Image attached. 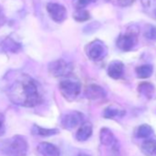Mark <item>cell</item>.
<instances>
[{
  "label": "cell",
  "instance_id": "cell-26",
  "mask_svg": "<svg viewBox=\"0 0 156 156\" xmlns=\"http://www.w3.org/2000/svg\"><path fill=\"white\" fill-rule=\"evenodd\" d=\"M4 122H5V117L2 113H0V135H2L5 131Z\"/></svg>",
  "mask_w": 156,
  "mask_h": 156
},
{
  "label": "cell",
  "instance_id": "cell-23",
  "mask_svg": "<svg viewBox=\"0 0 156 156\" xmlns=\"http://www.w3.org/2000/svg\"><path fill=\"white\" fill-rule=\"evenodd\" d=\"M97 0H73V6L76 9H81L87 8L88 5L95 3Z\"/></svg>",
  "mask_w": 156,
  "mask_h": 156
},
{
  "label": "cell",
  "instance_id": "cell-27",
  "mask_svg": "<svg viewBox=\"0 0 156 156\" xmlns=\"http://www.w3.org/2000/svg\"><path fill=\"white\" fill-rule=\"evenodd\" d=\"M6 21V19H5V16L1 13V11H0V25H3Z\"/></svg>",
  "mask_w": 156,
  "mask_h": 156
},
{
  "label": "cell",
  "instance_id": "cell-8",
  "mask_svg": "<svg viewBox=\"0 0 156 156\" xmlns=\"http://www.w3.org/2000/svg\"><path fill=\"white\" fill-rule=\"evenodd\" d=\"M82 119H83V115L80 112L72 111L62 116L61 124L62 128L66 129H72L79 125L82 122Z\"/></svg>",
  "mask_w": 156,
  "mask_h": 156
},
{
  "label": "cell",
  "instance_id": "cell-4",
  "mask_svg": "<svg viewBox=\"0 0 156 156\" xmlns=\"http://www.w3.org/2000/svg\"><path fill=\"white\" fill-rule=\"evenodd\" d=\"M59 87H60V91H61L62 95L68 101L74 100L78 96H79V94L81 92L80 82L72 80V79L62 80L60 83Z\"/></svg>",
  "mask_w": 156,
  "mask_h": 156
},
{
  "label": "cell",
  "instance_id": "cell-9",
  "mask_svg": "<svg viewBox=\"0 0 156 156\" xmlns=\"http://www.w3.org/2000/svg\"><path fill=\"white\" fill-rule=\"evenodd\" d=\"M38 151L42 156H60L61 152L57 146L50 142H41L37 147Z\"/></svg>",
  "mask_w": 156,
  "mask_h": 156
},
{
  "label": "cell",
  "instance_id": "cell-25",
  "mask_svg": "<svg viewBox=\"0 0 156 156\" xmlns=\"http://www.w3.org/2000/svg\"><path fill=\"white\" fill-rule=\"evenodd\" d=\"M134 1L135 0H118V3L121 7H129L131 4H133Z\"/></svg>",
  "mask_w": 156,
  "mask_h": 156
},
{
  "label": "cell",
  "instance_id": "cell-13",
  "mask_svg": "<svg viewBox=\"0 0 156 156\" xmlns=\"http://www.w3.org/2000/svg\"><path fill=\"white\" fill-rule=\"evenodd\" d=\"M99 139H100V142L107 147H110L118 142V140L116 139L113 132L108 128L101 129L99 133Z\"/></svg>",
  "mask_w": 156,
  "mask_h": 156
},
{
  "label": "cell",
  "instance_id": "cell-17",
  "mask_svg": "<svg viewBox=\"0 0 156 156\" xmlns=\"http://www.w3.org/2000/svg\"><path fill=\"white\" fill-rule=\"evenodd\" d=\"M135 72L139 78L145 79V78H149L152 74L153 67L151 64H144V65H140L137 67Z\"/></svg>",
  "mask_w": 156,
  "mask_h": 156
},
{
  "label": "cell",
  "instance_id": "cell-18",
  "mask_svg": "<svg viewBox=\"0 0 156 156\" xmlns=\"http://www.w3.org/2000/svg\"><path fill=\"white\" fill-rule=\"evenodd\" d=\"M145 12L151 18L156 19V0H141Z\"/></svg>",
  "mask_w": 156,
  "mask_h": 156
},
{
  "label": "cell",
  "instance_id": "cell-22",
  "mask_svg": "<svg viewBox=\"0 0 156 156\" xmlns=\"http://www.w3.org/2000/svg\"><path fill=\"white\" fill-rule=\"evenodd\" d=\"M73 16L76 21H79V22H84V21H87L90 19L89 12L87 10H86L85 9H76V11L73 13Z\"/></svg>",
  "mask_w": 156,
  "mask_h": 156
},
{
  "label": "cell",
  "instance_id": "cell-21",
  "mask_svg": "<svg viewBox=\"0 0 156 156\" xmlns=\"http://www.w3.org/2000/svg\"><path fill=\"white\" fill-rule=\"evenodd\" d=\"M153 133V129L151 126L147 125V124H143L140 125L136 131V136L137 138L142 139V138H148L150 137L151 134Z\"/></svg>",
  "mask_w": 156,
  "mask_h": 156
},
{
  "label": "cell",
  "instance_id": "cell-2",
  "mask_svg": "<svg viewBox=\"0 0 156 156\" xmlns=\"http://www.w3.org/2000/svg\"><path fill=\"white\" fill-rule=\"evenodd\" d=\"M4 151L9 156H25L28 151V142L22 136H13L5 140Z\"/></svg>",
  "mask_w": 156,
  "mask_h": 156
},
{
  "label": "cell",
  "instance_id": "cell-15",
  "mask_svg": "<svg viewBox=\"0 0 156 156\" xmlns=\"http://www.w3.org/2000/svg\"><path fill=\"white\" fill-rule=\"evenodd\" d=\"M31 131L34 135L41 136V137L53 136V135H56L59 133L58 129H46V128H42L41 126H38V125H33Z\"/></svg>",
  "mask_w": 156,
  "mask_h": 156
},
{
  "label": "cell",
  "instance_id": "cell-28",
  "mask_svg": "<svg viewBox=\"0 0 156 156\" xmlns=\"http://www.w3.org/2000/svg\"><path fill=\"white\" fill-rule=\"evenodd\" d=\"M77 156H90V155H88V154H87V153H79Z\"/></svg>",
  "mask_w": 156,
  "mask_h": 156
},
{
  "label": "cell",
  "instance_id": "cell-5",
  "mask_svg": "<svg viewBox=\"0 0 156 156\" xmlns=\"http://www.w3.org/2000/svg\"><path fill=\"white\" fill-rule=\"evenodd\" d=\"M86 51H87V57L90 60L100 61L107 55L108 49L103 41H101L99 40H96L87 45Z\"/></svg>",
  "mask_w": 156,
  "mask_h": 156
},
{
  "label": "cell",
  "instance_id": "cell-20",
  "mask_svg": "<svg viewBox=\"0 0 156 156\" xmlns=\"http://www.w3.org/2000/svg\"><path fill=\"white\" fill-rule=\"evenodd\" d=\"M138 90L142 96H144L148 98H151L152 97L153 92H154V87L151 83L144 82V83H141L139 85Z\"/></svg>",
  "mask_w": 156,
  "mask_h": 156
},
{
  "label": "cell",
  "instance_id": "cell-7",
  "mask_svg": "<svg viewBox=\"0 0 156 156\" xmlns=\"http://www.w3.org/2000/svg\"><path fill=\"white\" fill-rule=\"evenodd\" d=\"M47 11L52 20L55 22H62L66 17H67V12L66 9L58 3H48L47 5Z\"/></svg>",
  "mask_w": 156,
  "mask_h": 156
},
{
  "label": "cell",
  "instance_id": "cell-24",
  "mask_svg": "<svg viewBox=\"0 0 156 156\" xmlns=\"http://www.w3.org/2000/svg\"><path fill=\"white\" fill-rule=\"evenodd\" d=\"M145 37L147 40L151 41H156V27L150 26L145 31Z\"/></svg>",
  "mask_w": 156,
  "mask_h": 156
},
{
  "label": "cell",
  "instance_id": "cell-14",
  "mask_svg": "<svg viewBox=\"0 0 156 156\" xmlns=\"http://www.w3.org/2000/svg\"><path fill=\"white\" fill-rule=\"evenodd\" d=\"M21 48L20 43L17 42L16 41H14L11 38H7L4 41H1V44H0V50H2L3 51H10L13 53H16L17 51H19Z\"/></svg>",
  "mask_w": 156,
  "mask_h": 156
},
{
  "label": "cell",
  "instance_id": "cell-16",
  "mask_svg": "<svg viewBox=\"0 0 156 156\" xmlns=\"http://www.w3.org/2000/svg\"><path fill=\"white\" fill-rule=\"evenodd\" d=\"M141 151L146 156L156 155V140H147L142 143Z\"/></svg>",
  "mask_w": 156,
  "mask_h": 156
},
{
  "label": "cell",
  "instance_id": "cell-6",
  "mask_svg": "<svg viewBox=\"0 0 156 156\" xmlns=\"http://www.w3.org/2000/svg\"><path fill=\"white\" fill-rule=\"evenodd\" d=\"M72 69H73L72 65L62 59L53 61V62H50V64L48 66L49 73H51V75H52L54 77L66 76L69 73H71Z\"/></svg>",
  "mask_w": 156,
  "mask_h": 156
},
{
  "label": "cell",
  "instance_id": "cell-3",
  "mask_svg": "<svg viewBox=\"0 0 156 156\" xmlns=\"http://www.w3.org/2000/svg\"><path fill=\"white\" fill-rule=\"evenodd\" d=\"M139 34V28L135 25L129 27L128 31L121 34L117 40V46L124 51H129L134 48L137 43V37Z\"/></svg>",
  "mask_w": 156,
  "mask_h": 156
},
{
  "label": "cell",
  "instance_id": "cell-19",
  "mask_svg": "<svg viewBox=\"0 0 156 156\" xmlns=\"http://www.w3.org/2000/svg\"><path fill=\"white\" fill-rule=\"evenodd\" d=\"M126 114L125 110L119 109L114 107H108L104 110V117L106 119H114V118H120Z\"/></svg>",
  "mask_w": 156,
  "mask_h": 156
},
{
  "label": "cell",
  "instance_id": "cell-10",
  "mask_svg": "<svg viewBox=\"0 0 156 156\" xmlns=\"http://www.w3.org/2000/svg\"><path fill=\"white\" fill-rule=\"evenodd\" d=\"M85 95L88 99L97 100L104 98L106 97V91L98 85H90L87 87Z\"/></svg>",
  "mask_w": 156,
  "mask_h": 156
},
{
  "label": "cell",
  "instance_id": "cell-11",
  "mask_svg": "<svg viewBox=\"0 0 156 156\" xmlns=\"http://www.w3.org/2000/svg\"><path fill=\"white\" fill-rule=\"evenodd\" d=\"M124 73V64L120 61H113L108 67V74L113 79H119Z\"/></svg>",
  "mask_w": 156,
  "mask_h": 156
},
{
  "label": "cell",
  "instance_id": "cell-12",
  "mask_svg": "<svg viewBox=\"0 0 156 156\" xmlns=\"http://www.w3.org/2000/svg\"><path fill=\"white\" fill-rule=\"evenodd\" d=\"M93 133V127L90 122H85L78 129L75 134V139L78 141H86L87 140Z\"/></svg>",
  "mask_w": 156,
  "mask_h": 156
},
{
  "label": "cell",
  "instance_id": "cell-1",
  "mask_svg": "<svg viewBox=\"0 0 156 156\" xmlns=\"http://www.w3.org/2000/svg\"><path fill=\"white\" fill-rule=\"evenodd\" d=\"M9 96L12 102L27 108H33L42 102L41 88L33 78L21 75L10 87Z\"/></svg>",
  "mask_w": 156,
  "mask_h": 156
}]
</instances>
